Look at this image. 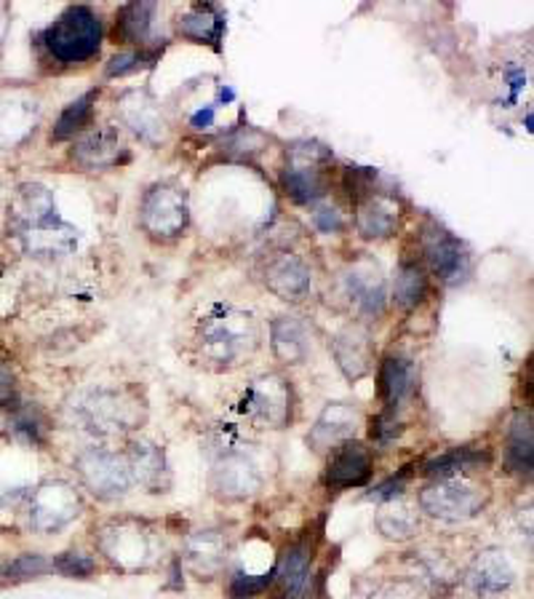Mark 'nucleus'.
<instances>
[{"instance_id": "4468645a", "label": "nucleus", "mask_w": 534, "mask_h": 599, "mask_svg": "<svg viewBox=\"0 0 534 599\" xmlns=\"http://www.w3.org/2000/svg\"><path fill=\"white\" fill-rule=\"evenodd\" d=\"M263 490V474L249 458L240 452H230L211 471V492L214 498L225 503L249 501Z\"/></svg>"}, {"instance_id": "c85d7f7f", "label": "nucleus", "mask_w": 534, "mask_h": 599, "mask_svg": "<svg viewBox=\"0 0 534 599\" xmlns=\"http://www.w3.org/2000/svg\"><path fill=\"white\" fill-rule=\"evenodd\" d=\"M505 463L513 474L530 477L534 465V434H532V415L521 412L516 421L511 423L505 444Z\"/></svg>"}, {"instance_id": "423d86ee", "label": "nucleus", "mask_w": 534, "mask_h": 599, "mask_svg": "<svg viewBox=\"0 0 534 599\" xmlns=\"http://www.w3.org/2000/svg\"><path fill=\"white\" fill-rule=\"evenodd\" d=\"M139 225L156 242H177L190 225L187 190L177 183H156L139 206Z\"/></svg>"}, {"instance_id": "ddd939ff", "label": "nucleus", "mask_w": 534, "mask_h": 599, "mask_svg": "<svg viewBox=\"0 0 534 599\" xmlns=\"http://www.w3.org/2000/svg\"><path fill=\"white\" fill-rule=\"evenodd\" d=\"M40 118V105L32 91L22 86L0 89V150L22 145L36 131Z\"/></svg>"}, {"instance_id": "b1692460", "label": "nucleus", "mask_w": 534, "mask_h": 599, "mask_svg": "<svg viewBox=\"0 0 534 599\" xmlns=\"http://www.w3.org/2000/svg\"><path fill=\"white\" fill-rule=\"evenodd\" d=\"M227 559V541L219 530H200L187 538L185 543V564L200 581L219 576Z\"/></svg>"}, {"instance_id": "7c9ffc66", "label": "nucleus", "mask_w": 534, "mask_h": 599, "mask_svg": "<svg viewBox=\"0 0 534 599\" xmlns=\"http://www.w3.org/2000/svg\"><path fill=\"white\" fill-rule=\"evenodd\" d=\"M152 14H156V6L152 3H129L118 11L116 19V30H112V38L118 43L134 46H147V38H150L152 28Z\"/></svg>"}, {"instance_id": "473e14b6", "label": "nucleus", "mask_w": 534, "mask_h": 599, "mask_svg": "<svg viewBox=\"0 0 534 599\" xmlns=\"http://www.w3.org/2000/svg\"><path fill=\"white\" fill-rule=\"evenodd\" d=\"M427 297V273L419 263L414 259H404L398 265L396 278H393V303L400 311H412L417 305H423Z\"/></svg>"}, {"instance_id": "2eb2a0df", "label": "nucleus", "mask_w": 534, "mask_h": 599, "mask_svg": "<svg viewBox=\"0 0 534 599\" xmlns=\"http://www.w3.org/2000/svg\"><path fill=\"white\" fill-rule=\"evenodd\" d=\"M360 425V412L356 404L350 402H329L320 410L318 421L313 423L310 434H307V448L318 455L332 452L339 444L350 442L356 436Z\"/></svg>"}, {"instance_id": "a878e982", "label": "nucleus", "mask_w": 534, "mask_h": 599, "mask_svg": "<svg viewBox=\"0 0 534 599\" xmlns=\"http://www.w3.org/2000/svg\"><path fill=\"white\" fill-rule=\"evenodd\" d=\"M276 578L284 589V599H305L313 583V549L305 541L289 546L280 557Z\"/></svg>"}, {"instance_id": "393cba45", "label": "nucleus", "mask_w": 534, "mask_h": 599, "mask_svg": "<svg viewBox=\"0 0 534 599\" xmlns=\"http://www.w3.org/2000/svg\"><path fill=\"white\" fill-rule=\"evenodd\" d=\"M419 372L417 364L406 356L385 359L379 367V396H383L387 412H396L400 404H406L417 394Z\"/></svg>"}, {"instance_id": "f704fd0d", "label": "nucleus", "mask_w": 534, "mask_h": 599, "mask_svg": "<svg viewBox=\"0 0 534 599\" xmlns=\"http://www.w3.org/2000/svg\"><path fill=\"white\" fill-rule=\"evenodd\" d=\"M490 455L486 452H473V450H452L446 455L436 458L425 465L427 477H438V479H449V477H459L463 471L473 469L476 463H486Z\"/></svg>"}, {"instance_id": "cd10ccee", "label": "nucleus", "mask_w": 534, "mask_h": 599, "mask_svg": "<svg viewBox=\"0 0 534 599\" xmlns=\"http://www.w3.org/2000/svg\"><path fill=\"white\" fill-rule=\"evenodd\" d=\"M126 461H129L134 484H142L147 490L164 488V479L169 474L166 469L164 450L156 442H147V439H134L126 448Z\"/></svg>"}, {"instance_id": "9b49d317", "label": "nucleus", "mask_w": 534, "mask_h": 599, "mask_svg": "<svg viewBox=\"0 0 534 599\" xmlns=\"http://www.w3.org/2000/svg\"><path fill=\"white\" fill-rule=\"evenodd\" d=\"M80 517V495L65 479H51L32 492L30 524L38 532H59Z\"/></svg>"}, {"instance_id": "6ab92c4d", "label": "nucleus", "mask_w": 534, "mask_h": 599, "mask_svg": "<svg viewBox=\"0 0 534 599\" xmlns=\"http://www.w3.org/2000/svg\"><path fill=\"white\" fill-rule=\"evenodd\" d=\"M465 583L481 597L503 595L516 583V568L503 549H484L467 568Z\"/></svg>"}, {"instance_id": "e433bc0d", "label": "nucleus", "mask_w": 534, "mask_h": 599, "mask_svg": "<svg viewBox=\"0 0 534 599\" xmlns=\"http://www.w3.org/2000/svg\"><path fill=\"white\" fill-rule=\"evenodd\" d=\"M51 570L62 572V576H67V578H86V576H91L93 570H97V562H93L91 557L70 551V554H59L57 559H53Z\"/></svg>"}, {"instance_id": "c03bdc74", "label": "nucleus", "mask_w": 534, "mask_h": 599, "mask_svg": "<svg viewBox=\"0 0 534 599\" xmlns=\"http://www.w3.org/2000/svg\"><path fill=\"white\" fill-rule=\"evenodd\" d=\"M0 578H6V576H3V572H0ZM0 583H3V581H0Z\"/></svg>"}, {"instance_id": "79ce46f5", "label": "nucleus", "mask_w": 534, "mask_h": 599, "mask_svg": "<svg viewBox=\"0 0 534 599\" xmlns=\"http://www.w3.org/2000/svg\"><path fill=\"white\" fill-rule=\"evenodd\" d=\"M369 599H417L409 583H387L379 591H374Z\"/></svg>"}, {"instance_id": "c9c22d12", "label": "nucleus", "mask_w": 534, "mask_h": 599, "mask_svg": "<svg viewBox=\"0 0 534 599\" xmlns=\"http://www.w3.org/2000/svg\"><path fill=\"white\" fill-rule=\"evenodd\" d=\"M156 57H158V51H150L147 46L129 49V51H123V55H118L116 59H110V65H107V76L110 78L129 76V72L150 68V65L156 62Z\"/></svg>"}, {"instance_id": "37998d69", "label": "nucleus", "mask_w": 534, "mask_h": 599, "mask_svg": "<svg viewBox=\"0 0 534 599\" xmlns=\"http://www.w3.org/2000/svg\"><path fill=\"white\" fill-rule=\"evenodd\" d=\"M6 24H9V17H6V11L0 9V41H3V36H6Z\"/></svg>"}, {"instance_id": "a19ab883", "label": "nucleus", "mask_w": 534, "mask_h": 599, "mask_svg": "<svg viewBox=\"0 0 534 599\" xmlns=\"http://www.w3.org/2000/svg\"><path fill=\"white\" fill-rule=\"evenodd\" d=\"M17 402V381H13V372L0 362V407H9Z\"/></svg>"}, {"instance_id": "f257e3e1", "label": "nucleus", "mask_w": 534, "mask_h": 599, "mask_svg": "<svg viewBox=\"0 0 534 599\" xmlns=\"http://www.w3.org/2000/svg\"><path fill=\"white\" fill-rule=\"evenodd\" d=\"M259 348V324L236 305H214L196 324V351L211 370H233Z\"/></svg>"}, {"instance_id": "f3484780", "label": "nucleus", "mask_w": 534, "mask_h": 599, "mask_svg": "<svg viewBox=\"0 0 534 599\" xmlns=\"http://www.w3.org/2000/svg\"><path fill=\"white\" fill-rule=\"evenodd\" d=\"M332 356L350 383L364 381L374 367V343L364 324H350L332 337Z\"/></svg>"}, {"instance_id": "20e7f679", "label": "nucleus", "mask_w": 534, "mask_h": 599, "mask_svg": "<svg viewBox=\"0 0 534 599\" xmlns=\"http://www.w3.org/2000/svg\"><path fill=\"white\" fill-rule=\"evenodd\" d=\"M334 156L316 139H299L286 150L280 185L294 204H318L329 196Z\"/></svg>"}, {"instance_id": "bb28decb", "label": "nucleus", "mask_w": 534, "mask_h": 599, "mask_svg": "<svg viewBox=\"0 0 534 599\" xmlns=\"http://www.w3.org/2000/svg\"><path fill=\"white\" fill-rule=\"evenodd\" d=\"M270 348L280 364H303L310 356V335L299 318L278 316L270 324Z\"/></svg>"}, {"instance_id": "4be33fe9", "label": "nucleus", "mask_w": 534, "mask_h": 599, "mask_svg": "<svg viewBox=\"0 0 534 599\" xmlns=\"http://www.w3.org/2000/svg\"><path fill=\"white\" fill-rule=\"evenodd\" d=\"M70 156L80 169H110V166H116L120 156H123V143H120L118 131L102 126V129H91L78 135Z\"/></svg>"}, {"instance_id": "f8f14e48", "label": "nucleus", "mask_w": 534, "mask_h": 599, "mask_svg": "<svg viewBox=\"0 0 534 599\" xmlns=\"http://www.w3.org/2000/svg\"><path fill=\"white\" fill-rule=\"evenodd\" d=\"M423 255L431 271L436 273L441 282L457 284L463 282L471 271V255L465 244L454 233L441 228L438 223H427L423 230Z\"/></svg>"}, {"instance_id": "dca6fc26", "label": "nucleus", "mask_w": 534, "mask_h": 599, "mask_svg": "<svg viewBox=\"0 0 534 599\" xmlns=\"http://www.w3.org/2000/svg\"><path fill=\"white\" fill-rule=\"evenodd\" d=\"M102 551L126 570L150 564L152 538L139 522H112L102 532Z\"/></svg>"}, {"instance_id": "a211bd4d", "label": "nucleus", "mask_w": 534, "mask_h": 599, "mask_svg": "<svg viewBox=\"0 0 534 599\" xmlns=\"http://www.w3.org/2000/svg\"><path fill=\"white\" fill-rule=\"evenodd\" d=\"M265 286L273 295L286 300V303H299L310 292L313 276L310 268L303 257L291 255V252H278L270 255L265 263Z\"/></svg>"}, {"instance_id": "58836bf2", "label": "nucleus", "mask_w": 534, "mask_h": 599, "mask_svg": "<svg viewBox=\"0 0 534 599\" xmlns=\"http://www.w3.org/2000/svg\"><path fill=\"white\" fill-rule=\"evenodd\" d=\"M273 578H276V570L267 572V576H233L230 581V597L233 599H249L254 595H263V591L270 586Z\"/></svg>"}, {"instance_id": "f03ea898", "label": "nucleus", "mask_w": 534, "mask_h": 599, "mask_svg": "<svg viewBox=\"0 0 534 599\" xmlns=\"http://www.w3.org/2000/svg\"><path fill=\"white\" fill-rule=\"evenodd\" d=\"M11 233L30 255L53 257L76 246V230L59 217L51 190L43 185H22L11 206Z\"/></svg>"}, {"instance_id": "aec40b11", "label": "nucleus", "mask_w": 534, "mask_h": 599, "mask_svg": "<svg viewBox=\"0 0 534 599\" xmlns=\"http://www.w3.org/2000/svg\"><path fill=\"white\" fill-rule=\"evenodd\" d=\"M369 477H372V452L366 450V444L350 439V442L332 450L329 465H326V484H329L332 490L360 488V484L369 482Z\"/></svg>"}, {"instance_id": "c756f323", "label": "nucleus", "mask_w": 534, "mask_h": 599, "mask_svg": "<svg viewBox=\"0 0 534 599\" xmlns=\"http://www.w3.org/2000/svg\"><path fill=\"white\" fill-rule=\"evenodd\" d=\"M222 17L214 6H192L187 9L182 17L177 19V32L187 41L206 43V46H217L219 38H222Z\"/></svg>"}, {"instance_id": "39448f33", "label": "nucleus", "mask_w": 534, "mask_h": 599, "mask_svg": "<svg viewBox=\"0 0 534 599\" xmlns=\"http://www.w3.org/2000/svg\"><path fill=\"white\" fill-rule=\"evenodd\" d=\"M76 421L93 436L129 434L145 423V402L129 389L89 391L78 402Z\"/></svg>"}, {"instance_id": "0eeeda50", "label": "nucleus", "mask_w": 534, "mask_h": 599, "mask_svg": "<svg viewBox=\"0 0 534 599\" xmlns=\"http://www.w3.org/2000/svg\"><path fill=\"white\" fill-rule=\"evenodd\" d=\"M486 505V490L465 477L438 479L419 492V509L438 522H465L481 514Z\"/></svg>"}, {"instance_id": "4c0bfd02", "label": "nucleus", "mask_w": 534, "mask_h": 599, "mask_svg": "<svg viewBox=\"0 0 534 599\" xmlns=\"http://www.w3.org/2000/svg\"><path fill=\"white\" fill-rule=\"evenodd\" d=\"M49 570H51V564L46 562V559L40 554H24V557L13 559L11 564H6V568L0 572H3L6 578H36V576H43V572H49Z\"/></svg>"}, {"instance_id": "412c9836", "label": "nucleus", "mask_w": 534, "mask_h": 599, "mask_svg": "<svg viewBox=\"0 0 534 599\" xmlns=\"http://www.w3.org/2000/svg\"><path fill=\"white\" fill-rule=\"evenodd\" d=\"M400 223V209L396 198L387 193H372V196L360 198L356 206V230L366 242H385V238L396 236Z\"/></svg>"}, {"instance_id": "5701e85b", "label": "nucleus", "mask_w": 534, "mask_h": 599, "mask_svg": "<svg viewBox=\"0 0 534 599\" xmlns=\"http://www.w3.org/2000/svg\"><path fill=\"white\" fill-rule=\"evenodd\" d=\"M120 121H123L137 137L147 139V143H158L166 135V124L164 116H160V108L156 105L147 91H126L118 102Z\"/></svg>"}, {"instance_id": "72a5a7b5", "label": "nucleus", "mask_w": 534, "mask_h": 599, "mask_svg": "<svg viewBox=\"0 0 534 599\" xmlns=\"http://www.w3.org/2000/svg\"><path fill=\"white\" fill-rule=\"evenodd\" d=\"M99 91H89V95H83L80 99H76L72 105H67L62 116H59L57 126H53L51 139L53 143H62V139H70L76 135H83V129L91 121V112H93V102H97Z\"/></svg>"}, {"instance_id": "ea45409f", "label": "nucleus", "mask_w": 534, "mask_h": 599, "mask_svg": "<svg viewBox=\"0 0 534 599\" xmlns=\"http://www.w3.org/2000/svg\"><path fill=\"white\" fill-rule=\"evenodd\" d=\"M313 219H316V225L324 233H339V230H345V217L339 215L337 206H329V204L316 206V215H313Z\"/></svg>"}, {"instance_id": "9d476101", "label": "nucleus", "mask_w": 534, "mask_h": 599, "mask_svg": "<svg viewBox=\"0 0 534 599\" xmlns=\"http://www.w3.org/2000/svg\"><path fill=\"white\" fill-rule=\"evenodd\" d=\"M339 289L353 311L364 318H379L385 311V276L372 257H358L339 276Z\"/></svg>"}, {"instance_id": "7ed1b4c3", "label": "nucleus", "mask_w": 534, "mask_h": 599, "mask_svg": "<svg viewBox=\"0 0 534 599\" xmlns=\"http://www.w3.org/2000/svg\"><path fill=\"white\" fill-rule=\"evenodd\" d=\"M102 46V22L89 6H70L40 32V49L51 62L72 68L99 55Z\"/></svg>"}, {"instance_id": "6e6552de", "label": "nucleus", "mask_w": 534, "mask_h": 599, "mask_svg": "<svg viewBox=\"0 0 534 599\" xmlns=\"http://www.w3.org/2000/svg\"><path fill=\"white\" fill-rule=\"evenodd\" d=\"M76 471L83 488L99 501H116L134 488V477L123 452L105 448L86 450L78 455Z\"/></svg>"}, {"instance_id": "1a4fd4ad", "label": "nucleus", "mask_w": 534, "mask_h": 599, "mask_svg": "<svg viewBox=\"0 0 534 599\" xmlns=\"http://www.w3.org/2000/svg\"><path fill=\"white\" fill-rule=\"evenodd\" d=\"M238 407L259 429H286L291 423V383L280 375L257 377L246 385Z\"/></svg>"}, {"instance_id": "2f4dec72", "label": "nucleus", "mask_w": 534, "mask_h": 599, "mask_svg": "<svg viewBox=\"0 0 534 599\" xmlns=\"http://www.w3.org/2000/svg\"><path fill=\"white\" fill-rule=\"evenodd\" d=\"M377 530L387 541H409L419 530V514L412 503L393 498L377 514Z\"/></svg>"}]
</instances>
